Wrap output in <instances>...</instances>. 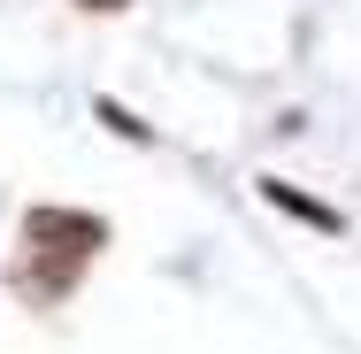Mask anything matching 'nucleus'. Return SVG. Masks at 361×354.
Segmentation results:
<instances>
[{"label":"nucleus","mask_w":361,"mask_h":354,"mask_svg":"<svg viewBox=\"0 0 361 354\" xmlns=\"http://www.w3.org/2000/svg\"><path fill=\"white\" fill-rule=\"evenodd\" d=\"M262 193H269L277 208H292V216H300V223H315V231H338V208H323V201H307L300 185H277V177H269Z\"/></svg>","instance_id":"obj_1"},{"label":"nucleus","mask_w":361,"mask_h":354,"mask_svg":"<svg viewBox=\"0 0 361 354\" xmlns=\"http://www.w3.org/2000/svg\"><path fill=\"white\" fill-rule=\"evenodd\" d=\"M85 8H123V0H85Z\"/></svg>","instance_id":"obj_2"}]
</instances>
